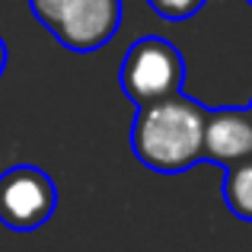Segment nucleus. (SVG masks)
I'll return each instance as SVG.
<instances>
[{
	"instance_id": "obj_1",
	"label": "nucleus",
	"mask_w": 252,
	"mask_h": 252,
	"mask_svg": "<svg viewBox=\"0 0 252 252\" xmlns=\"http://www.w3.org/2000/svg\"><path fill=\"white\" fill-rule=\"evenodd\" d=\"M204 112L208 109L185 93L137 105L131 122V150L137 163L163 176H176L198 166Z\"/></svg>"
},
{
	"instance_id": "obj_2",
	"label": "nucleus",
	"mask_w": 252,
	"mask_h": 252,
	"mask_svg": "<svg viewBox=\"0 0 252 252\" xmlns=\"http://www.w3.org/2000/svg\"><path fill=\"white\" fill-rule=\"evenodd\" d=\"M185 58L169 38L144 35L131 42L118 67V86L134 105H147L182 93Z\"/></svg>"
},
{
	"instance_id": "obj_3",
	"label": "nucleus",
	"mask_w": 252,
	"mask_h": 252,
	"mask_svg": "<svg viewBox=\"0 0 252 252\" xmlns=\"http://www.w3.org/2000/svg\"><path fill=\"white\" fill-rule=\"evenodd\" d=\"M58 211V185L42 166L16 163L0 172V223L16 233L38 230Z\"/></svg>"
},
{
	"instance_id": "obj_4",
	"label": "nucleus",
	"mask_w": 252,
	"mask_h": 252,
	"mask_svg": "<svg viewBox=\"0 0 252 252\" xmlns=\"http://www.w3.org/2000/svg\"><path fill=\"white\" fill-rule=\"evenodd\" d=\"M122 16H125L122 0H77L48 32L67 51L90 55V51H99L102 45L115 38Z\"/></svg>"
},
{
	"instance_id": "obj_5",
	"label": "nucleus",
	"mask_w": 252,
	"mask_h": 252,
	"mask_svg": "<svg viewBox=\"0 0 252 252\" xmlns=\"http://www.w3.org/2000/svg\"><path fill=\"white\" fill-rule=\"evenodd\" d=\"M201 160L223 166V169L252 160V112L249 109H208L204 112Z\"/></svg>"
},
{
	"instance_id": "obj_6",
	"label": "nucleus",
	"mask_w": 252,
	"mask_h": 252,
	"mask_svg": "<svg viewBox=\"0 0 252 252\" xmlns=\"http://www.w3.org/2000/svg\"><path fill=\"white\" fill-rule=\"evenodd\" d=\"M220 195H223V201H227L230 214L252 223V160L236 163V166L227 169Z\"/></svg>"
},
{
	"instance_id": "obj_7",
	"label": "nucleus",
	"mask_w": 252,
	"mask_h": 252,
	"mask_svg": "<svg viewBox=\"0 0 252 252\" xmlns=\"http://www.w3.org/2000/svg\"><path fill=\"white\" fill-rule=\"evenodd\" d=\"M147 3L157 16L169 19V23H179V19H191L208 0H147Z\"/></svg>"
},
{
	"instance_id": "obj_8",
	"label": "nucleus",
	"mask_w": 252,
	"mask_h": 252,
	"mask_svg": "<svg viewBox=\"0 0 252 252\" xmlns=\"http://www.w3.org/2000/svg\"><path fill=\"white\" fill-rule=\"evenodd\" d=\"M74 3L77 0H29V10L45 29H51V26H58V19H61Z\"/></svg>"
},
{
	"instance_id": "obj_9",
	"label": "nucleus",
	"mask_w": 252,
	"mask_h": 252,
	"mask_svg": "<svg viewBox=\"0 0 252 252\" xmlns=\"http://www.w3.org/2000/svg\"><path fill=\"white\" fill-rule=\"evenodd\" d=\"M6 55H10V51H6V42L0 38V77H3V70H6Z\"/></svg>"
},
{
	"instance_id": "obj_10",
	"label": "nucleus",
	"mask_w": 252,
	"mask_h": 252,
	"mask_svg": "<svg viewBox=\"0 0 252 252\" xmlns=\"http://www.w3.org/2000/svg\"><path fill=\"white\" fill-rule=\"evenodd\" d=\"M249 112H252V105H249Z\"/></svg>"
},
{
	"instance_id": "obj_11",
	"label": "nucleus",
	"mask_w": 252,
	"mask_h": 252,
	"mask_svg": "<svg viewBox=\"0 0 252 252\" xmlns=\"http://www.w3.org/2000/svg\"><path fill=\"white\" fill-rule=\"evenodd\" d=\"M249 3H252V0H249Z\"/></svg>"
}]
</instances>
